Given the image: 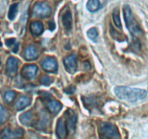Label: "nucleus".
<instances>
[{
	"mask_svg": "<svg viewBox=\"0 0 148 139\" xmlns=\"http://www.w3.org/2000/svg\"><path fill=\"white\" fill-rule=\"evenodd\" d=\"M15 97V93L14 91H8L5 94V100L8 103H10Z\"/></svg>",
	"mask_w": 148,
	"mask_h": 139,
	"instance_id": "24",
	"label": "nucleus"
},
{
	"mask_svg": "<svg viewBox=\"0 0 148 139\" xmlns=\"http://www.w3.org/2000/svg\"><path fill=\"white\" fill-rule=\"evenodd\" d=\"M86 34H87L88 38H89L90 40L93 41V42H96L97 38V35H98L97 31L96 30V28H90V29L87 31Z\"/></svg>",
	"mask_w": 148,
	"mask_h": 139,
	"instance_id": "23",
	"label": "nucleus"
},
{
	"mask_svg": "<svg viewBox=\"0 0 148 139\" xmlns=\"http://www.w3.org/2000/svg\"><path fill=\"white\" fill-rule=\"evenodd\" d=\"M115 94L121 100L136 102L147 96V91L140 89H133L127 86H118L114 90Z\"/></svg>",
	"mask_w": 148,
	"mask_h": 139,
	"instance_id": "1",
	"label": "nucleus"
},
{
	"mask_svg": "<svg viewBox=\"0 0 148 139\" xmlns=\"http://www.w3.org/2000/svg\"><path fill=\"white\" fill-rule=\"evenodd\" d=\"M99 0H89L86 4V9L92 12H95L100 8Z\"/></svg>",
	"mask_w": 148,
	"mask_h": 139,
	"instance_id": "18",
	"label": "nucleus"
},
{
	"mask_svg": "<svg viewBox=\"0 0 148 139\" xmlns=\"http://www.w3.org/2000/svg\"><path fill=\"white\" fill-rule=\"evenodd\" d=\"M74 91H75V88L73 87V86H70L67 89H65V92L66 93H69V94H71V93H73Z\"/></svg>",
	"mask_w": 148,
	"mask_h": 139,
	"instance_id": "26",
	"label": "nucleus"
},
{
	"mask_svg": "<svg viewBox=\"0 0 148 139\" xmlns=\"http://www.w3.org/2000/svg\"><path fill=\"white\" fill-rule=\"evenodd\" d=\"M34 15L38 18H47L51 14V9L45 2H37L34 5L33 10Z\"/></svg>",
	"mask_w": 148,
	"mask_h": 139,
	"instance_id": "4",
	"label": "nucleus"
},
{
	"mask_svg": "<svg viewBox=\"0 0 148 139\" xmlns=\"http://www.w3.org/2000/svg\"><path fill=\"white\" fill-rule=\"evenodd\" d=\"M56 133L58 138H64L66 136V126H65V123H64V121L62 120V118H60L59 120H58V124H57Z\"/></svg>",
	"mask_w": 148,
	"mask_h": 139,
	"instance_id": "11",
	"label": "nucleus"
},
{
	"mask_svg": "<svg viewBox=\"0 0 148 139\" xmlns=\"http://www.w3.org/2000/svg\"><path fill=\"white\" fill-rule=\"evenodd\" d=\"M18 4H13L10 7L9 12H8V18L10 20L15 19V16L17 15V12H18Z\"/></svg>",
	"mask_w": 148,
	"mask_h": 139,
	"instance_id": "20",
	"label": "nucleus"
},
{
	"mask_svg": "<svg viewBox=\"0 0 148 139\" xmlns=\"http://www.w3.org/2000/svg\"><path fill=\"white\" fill-rule=\"evenodd\" d=\"M24 57L28 60H33V59H36V57H38V52L34 46H28L24 52Z\"/></svg>",
	"mask_w": 148,
	"mask_h": 139,
	"instance_id": "15",
	"label": "nucleus"
},
{
	"mask_svg": "<svg viewBox=\"0 0 148 139\" xmlns=\"http://www.w3.org/2000/svg\"><path fill=\"white\" fill-rule=\"evenodd\" d=\"M6 45L8 47H12V52L17 53L19 49V43L15 39H10L6 41Z\"/></svg>",
	"mask_w": 148,
	"mask_h": 139,
	"instance_id": "19",
	"label": "nucleus"
},
{
	"mask_svg": "<svg viewBox=\"0 0 148 139\" xmlns=\"http://www.w3.org/2000/svg\"><path fill=\"white\" fill-rule=\"evenodd\" d=\"M64 65L68 73H76V70H77V59H76V55H71L65 58Z\"/></svg>",
	"mask_w": 148,
	"mask_h": 139,
	"instance_id": "5",
	"label": "nucleus"
},
{
	"mask_svg": "<svg viewBox=\"0 0 148 139\" xmlns=\"http://www.w3.org/2000/svg\"><path fill=\"white\" fill-rule=\"evenodd\" d=\"M47 109L52 114H57L62 109V104L58 101H51L47 103Z\"/></svg>",
	"mask_w": 148,
	"mask_h": 139,
	"instance_id": "16",
	"label": "nucleus"
},
{
	"mask_svg": "<svg viewBox=\"0 0 148 139\" xmlns=\"http://www.w3.org/2000/svg\"><path fill=\"white\" fill-rule=\"evenodd\" d=\"M31 99L28 98V96H22V97L20 98V99L16 103L15 108H16V110L18 111H21V110H24L25 107H28L30 104H31Z\"/></svg>",
	"mask_w": 148,
	"mask_h": 139,
	"instance_id": "14",
	"label": "nucleus"
},
{
	"mask_svg": "<svg viewBox=\"0 0 148 139\" xmlns=\"http://www.w3.org/2000/svg\"><path fill=\"white\" fill-rule=\"evenodd\" d=\"M62 24H63V26L67 31H70L72 28V15H71V12L69 10H67L66 12H65L62 15Z\"/></svg>",
	"mask_w": 148,
	"mask_h": 139,
	"instance_id": "12",
	"label": "nucleus"
},
{
	"mask_svg": "<svg viewBox=\"0 0 148 139\" xmlns=\"http://www.w3.org/2000/svg\"><path fill=\"white\" fill-rule=\"evenodd\" d=\"M19 120L22 124L24 125H31L33 123V114L31 111L26 112L21 114L19 117Z\"/></svg>",
	"mask_w": 148,
	"mask_h": 139,
	"instance_id": "17",
	"label": "nucleus"
},
{
	"mask_svg": "<svg viewBox=\"0 0 148 139\" xmlns=\"http://www.w3.org/2000/svg\"><path fill=\"white\" fill-rule=\"evenodd\" d=\"M49 29L50 30H54L55 29V22H53V21H52V22H49Z\"/></svg>",
	"mask_w": 148,
	"mask_h": 139,
	"instance_id": "27",
	"label": "nucleus"
},
{
	"mask_svg": "<svg viewBox=\"0 0 148 139\" xmlns=\"http://www.w3.org/2000/svg\"><path fill=\"white\" fill-rule=\"evenodd\" d=\"M23 135V130L22 129L11 130L9 128H5L1 133V138H16L21 137Z\"/></svg>",
	"mask_w": 148,
	"mask_h": 139,
	"instance_id": "10",
	"label": "nucleus"
},
{
	"mask_svg": "<svg viewBox=\"0 0 148 139\" xmlns=\"http://www.w3.org/2000/svg\"><path fill=\"white\" fill-rule=\"evenodd\" d=\"M65 117H66L67 127L70 131H73L76 127V122H77V115L75 112L72 110H68L65 112Z\"/></svg>",
	"mask_w": 148,
	"mask_h": 139,
	"instance_id": "7",
	"label": "nucleus"
},
{
	"mask_svg": "<svg viewBox=\"0 0 148 139\" xmlns=\"http://www.w3.org/2000/svg\"><path fill=\"white\" fill-rule=\"evenodd\" d=\"M18 60L15 57H10L8 59L6 65L7 74L10 77L15 76L18 71Z\"/></svg>",
	"mask_w": 148,
	"mask_h": 139,
	"instance_id": "6",
	"label": "nucleus"
},
{
	"mask_svg": "<svg viewBox=\"0 0 148 139\" xmlns=\"http://www.w3.org/2000/svg\"><path fill=\"white\" fill-rule=\"evenodd\" d=\"M8 117V114L6 110L2 105H0V125L5 123Z\"/></svg>",
	"mask_w": 148,
	"mask_h": 139,
	"instance_id": "22",
	"label": "nucleus"
},
{
	"mask_svg": "<svg viewBox=\"0 0 148 139\" xmlns=\"http://www.w3.org/2000/svg\"><path fill=\"white\" fill-rule=\"evenodd\" d=\"M30 29H31L32 34H34L35 36H39L44 31L43 24L39 21L33 22L30 25Z\"/></svg>",
	"mask_w": 148,
	"mask_h": 139,
	"instance_id": "13",
	"label": "nucleus"
},
{
	"mask_svg": "<svg viewBox=\"0 0 148 139\" xmlns=\"http://www.w3.org/2000/svg\"><path fill=\"white\" fill-rule=\"evenodd\" d=\"M38 72V67L35 65H28L23 67L21 75L26 79H33L35 78Z\"/></svg>",
	"mask_w": 148,
	"mask_h": 139,
	"instance_id": "8",
	"label": "nucleus"
},
{
	"mask_svg": "<svg viewBox=\"0 0 148 139\" xmlns=\"http://www.w3.org/2000/svg\"><path fill=\"white\" fill-rule=\"evenodd\" d=\"M41 83L44 86H49L52 83V79L48 76H43L41 78Z\"/></svg>",
	"mask_w": 148,
	"mask_h": 139,
	"instance_id": "25",
	"label": "nucleus"
},
{
	"mask_svg": "<svg viewBox=\"0 0 148 139\" xmlns=\"http://www.w3.org/2000/svg\"><path fill=\"white\" fill-rule=\"evenodd\" d=\"M99 135L103 138H120L121 136L118 128L115 125L110 123L103 122L100 124L99 128Z\"/></svg>",
	"mask_w": 148,
	"mask_h": 139,
	"instance_id": "3",
	"label": "nucleus"
},
{
	"mask_svg": "<svg viewBox=\"0 0 148 139\" xmlns=\"http://www.w3.org/2000/svg\"><path fill=\"white\" fill-rule=\"evenodd\" d=\"M113 19L116 26L118 27V28H121V22L120 15H119V10L118 8L115 9L114 11H113Z\"/></svg>",
	"mask_w": 148,
	"mask_h": 139,
	"instance_id": "21",
	"label": "nucleus"
},
{
	"mask_svg": "<svg viewBox=\"0 0 148 139\" xmlns=\"http://www.w3.org/2000/svg\"><path fill=\"white\" fill-rule=\"evenodd\" d=\"M123 12L126 25L129 32L134 36H139L142 33V31L136 21L134 18L130 7L129 5H125L123 8Z\"/></svg>",
	"mask_w": 148,
	"mask_h": 139,
	"instance_id": "2",
	"label": "nucleus"
},
{
	"mask_svg": "<svg viewBox=\"0 0 148 139\" xmlns=\"http://www.w3.org/2000/svg\"><path fill=\"white\" fill-rule=\"evenodd\" d=\"M42 66L45 70L49 73H55L58 69V63L54 58H47L42 62Z\"/></svg>",
	"mask_w": 148,
	"mask_h": 139,
	"instance_id": "9",
	"label": "nucleus"
}]
</instances>
